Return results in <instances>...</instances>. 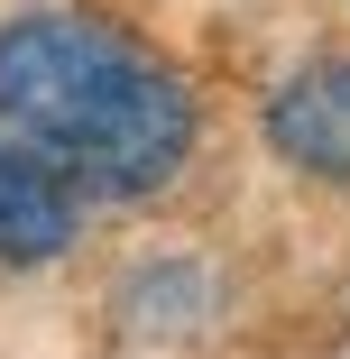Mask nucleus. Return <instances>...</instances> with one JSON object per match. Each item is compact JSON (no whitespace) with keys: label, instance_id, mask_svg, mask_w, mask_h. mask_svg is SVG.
<instances>
[{"label":"nucleus","instance_id":"f257e3e1","mask_svg":"<svg viewBox=\"0 0 350 359\" xmlns=\"http://www.w3.org/2000/svg\"><path fill=\"white\" fill-rule=\"evenodd\" d=\"M0 129L102 203H157L194 166V93L166 55L93 10H19L0 28Z\"/></svg>","mask_w":350,"mask_h":359},{"label":"nucleus","instance_id":"f03ea898","mask_svg":"<svg viewBox=\"0 0 350 359\" xmlns=\"http://www.w3.org/2000/svg\"><path fill=\"white\" fill-rule=\"evenodd\" d=\"M83 249V184L0 129V267H65Z\"/></svg>","mask_w":350,"mask_h":359},{"label":"nucleus","instance_id":"7ed1b4c3","mask_svg":"<svg viewBox=\"0 0 350 359\" xmlns=\"http://www.w3.org/2000/svg\"><path fill=\"white\" fill-rule=\"evenodd\" d=\"M267 148L314 184H350V55H304L267 93Z\"/></svg>","mask_w":350,"mask_h":359},{"label":"nucleus","instance_id":"20e7f679","mask_svg":"<svg viewBox=\"0 0 350 359\" xmlns=\"http://www.w3.org/2000/svg\"><path fill=\"white\" fill-rule=\"evenodd\" d=\"M120 332L138 341H184L222 313V276L203 267V258H148V267H129L120 276V295H111Z\"/></svg>","mask_w":350,"mask_h":359}]
</instances>
